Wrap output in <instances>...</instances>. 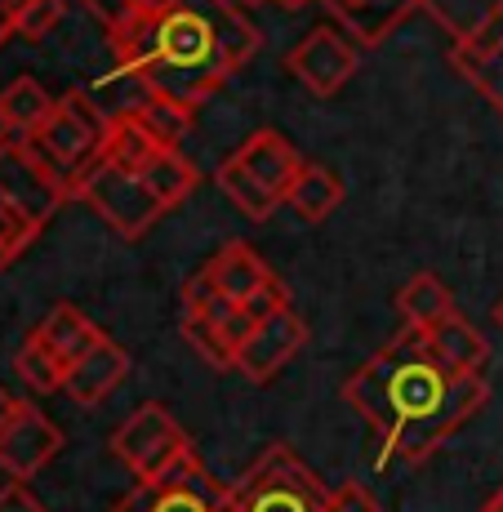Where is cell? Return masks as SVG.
<instances>
[{"label":"cell","mask_w":503,"mask_h":512,"mask_svg":"<svg viewBox=\"0 0 503 512\" xmlns=\"http://www.w3.org/2000/svg\"><path fill=\"white\" fill-rule=\"evenodd\" d=\"M343 401L379 432V464H388L392 455L406 464H423L463 423L481 415L490 388L481 374L450 370L428 348V334L406 326L348 374Z\"/></svg>","instance_id":"6da1fadb"},{"label":"cell","mask_w":503,"mask_h":512,"mask_svg":"<svg viewBox=\"0 0 503 512\" xmlns=\"http://www.w3.org/2000/svg\"><path fill=\"white\" fill-rule=\"evenodd\" d=\"M107 41L143 94H165L196 112L259 54V27L236 0H165Z\"/></svg>","instance_id":"7a4b0ae2"},{"label":"cell","mask_w":503,"mask_h":512,"mask_svg":"<svg viewBox=\"0 0 503 512\" xmlns=\"http://www.w3.org/2000/svg\"><path fill=\"white\" fill-rule=\"evenodd\" d=\"M107 130H112V112H103L85 90H67L54 103V112L23 143L72 196V187L85 179V170H94L98 156H103Z\"/></svg>","instance_id":"3957f363"},{"label":"cell","mask_w":503,"mask_h":512,"mask_svg":"<svg viewBox=\"0 0 503 512\" xmlns=\"http://www.w3.org/2000/svg\"><path fill=\"white\" fill-rule=\"evenodd\" d=\"M330 490L321 477L294 455L290 446H268L245 477L228 486L223 512H325Z\"/></svg>","instance_id":"277c9868"},{"label":"cell","mask_w":503,"mask_h":512,"mask_svg":"<svg viewBox=\"0 0 503 512\" xmlns=\"http://www.w3.org/2000/svg\"><path fill=\"white\" fill-rule=\"evenodd\" d=\"M72 196L90 205L98 219H103L116 236H125V241L147 236L165 214L161 196L143 183V174L121 170V165L103 161V156H98L94 170H85V179L72 187Z\"/></svg>","instance_id":"5b68a950"},{"label":"cell","mask_w":503,"mask_h":512,"mask_svg":"<svg viewBox=\"0 0 503 512\" xmlns=\"http://www.w3.org/2000/svg\"><path fill=\"white\" fill-rule=\"evenodd\" d=\"M228 504V486L205 472L201 455L187 450L161 477L134 481L130 495H121L107 512H223Z\"/></svg>","instance_id":"8992f818"},{"label":"cell","mask_w":503,"mask_h":512,"mask_svg":"<svg viewBox=\"0 0 503 512\" xmlns=\"http://www.w3.org/2000/svg\"><path fill=\"white\" fill-rule=\"evenodd\" d=\"M187 450H192V441H187L179 419H174L161 401H143V406L112 432V455L134 472V481L161 477Z\"/></svg>","instance_id":"52a82bcc"},{"label":"cell","mask_w":503,"mask_h":512,"mask_svg":"<svg viewBox=\"0 0 503 512\" xmlns=\"http://www.w3.org/2000/svg\"><path fill=\"white\" fill-rule=\"evenodd\" d=\"M357 67H361V45L339 27H317L285 54V72L317 98H334L357 76Z\"/></svg>","instance_id":"ba28073f"},{"label":"cell","mask_w":503,"mask_h":512,"mask_svg":"<svg viewBox=\"0 0 503 512\" xmlns=\"http://www.w3.org/2000/svg\"><path fill=\"white\" fill-rule=\"evenodd\" d=\"M0 196L9 205H18L36 228H45L58 214V205L67 201V187L36 161L23 139H5L0 143Z\"/></svg>","instance_id":"9c48e42d"},{"label":"cell","mask_w":503,"mask_h":512,"mask_svg":"<svg viewBox=\"0 0 503 512\" xmlns=\"http://www.w3.org/2000/svg\"><path fill=\"white\" fill-rule=\"evenodd\" d=\"M303 343H308V321L294 308H281L250 326V334H245L241 348H236V370L250 383H272L276 374L299 357Z\"/></svg>","instance_id":"30bf717a"},{"label":"cell","mask_w":503,"mask_h":512,"mask_svg":"<svg viewBox=\"0 0 503 512\" xmlns=\"http://www.w3.org/2000/svg\"><path fill=\"white\" fill-rule=\"evenodd\" d=\"M58 450H63V432H58V423L49 419L41 406H32V401H23L18 415L9 419V428L0 432V468L14 481L36 477Z\"/></svg>","instance_id":"8fae6325"},{"label":"cell","mask_w":503,"mask_h":512,"mask_svg":"<svg viewBox=\"0 0 503 512\" xmlns=\"http://www.w3.org/2000/svg\"><path fill=\"white\" fill-rule=\"evenodd\" d=\"M232 161L241 165V170L250 174L254 183L268 187V192H272L281 205H285V196H290L294 179L303 174V165H308V161L299 156V147L285 139V134H276V130H254L250 139H245V143L232 152Z\"/></svg>","instance_id":"7c38bea8"},{"label":"cell","mask_w":503,"mask_h":512,"mask_svg":"<svg viewBox=\"0 0 503 512\" xmlns=\"http://www.w3.org/2000/svg\"><path fill=\"white\" fill-rule=\"evenodd\" d=\"M125 374H130V352H125L121 343H112V339L103 334V339H98L81 361H72V370H67L63 392L76 401V406L90 410V406H98V401H107L116 388H121Z\"/></svg>","instance_id":"4fadbf2b"},{"label":"cell","mask_w":503,"mask_h":512,"mask_svg":"<svg viewBox=\"0 0 503 512\" xmlns=\"http://www.w3.org/2000/svg\"><path fill=\"white\" fill-rule=\"evenodd\" d=\"M210 272H214V285H219V294L228 303H236V308H245V303L254 299V294L263 290L272 277V268H268V259H263L259 250H254L250 241H228V245H219V250L210 254Z\"/></svg>","instance_id":"5bb4252c"},{"label":"cell","mask_w":503,"mask_h":512,"mask_svg":"<svg viewBox=\"0 0 503 512\" xmlns=\"http://www.w3.org/2000/svg\"><path fill=\"white\" fill-rule=\"evenodd\" d=\"M423 334H428V348L459 374H481V366H486V357H490L486 334L472 326L463 312H450V317H441L437 326Z\"/></svg>","instance_id":"9a60e30c"},{"label":"cell","mask_w":503,"mask_h":512,"mask_svg":"<svg viewBox=\"0 0 503 512\" xmlns=\"http://www.w3.org/2000/svg\"><path fill=\"white\" fill-rule=\"evenodd\" d=\"M414 9H423V0H352L348 9H339V18L361 49H374L388 41Z\"/></svg>","instance_id":"2e32d148"},{"label":"cell","mask_w":503,"mask_h":512,"mask_svg":"<svg viewBox=\"0 0 503 512\" xmlns=\"http://www.w3.org/2000/svg\"><path fill=\"white\" fill-rule=\"evenodd\" d=\"M36 334L49 343V352H54V357L63 361L67 370H72V361H81L85 352H90L94 343L103 339V330H98L81 308H72V303H58V308L49 312L41 326H36Z\"/></svg>","instance_id":"e0dca14e"},{"label":"cell","mask_w":503,"mask_h":512,"mask_svg":"<svg viewBox=\"0 0 503 512\" xmlns=\"http://www.w3.org/2000/svg\"><path fill=\"white\" fill-rule=\"evenodd\" d=\"M397 312H401V326L410 330H432L441 317H450L455 308V294L446 290V281L432 277V272H419L397 290Z\"/></svg>","instance_id":"ac0fdd59"},{"label":"cell","mask_w":503,"mask_h":512,"mask_svg":"<svg viewBox=\"0 0 503 512\" xmlns=\"http://www.w3.org/2000/svg\"><path fill=\"white\" fill-rule=\"evenodd\" d=\"M116 112H125V116H134L138 125H143L147 134H152L161 147H179L187 134H192V107H183V103H174V98H165V94H143L138 90L134 103H125V107H116Z\"/></svg>","instance_id":"d6986e66"},{"label":"cell","mask_w":503,"mask_h":512,"mask_svg":"<svg viewBox=\"0 0 503 512\" xmlns=\"http://www.w3.org/2000/svg\"><path fill=\"white\" fill-rule=\"evenodd\" d=\"M450 63H455V72H463V81L477 85L503 116V32L490 36V41L455 45L450 49Z\"/></svg>","instance_id":"ffe728a7"},{"label":"cell","mask_w":503,"mask_h":512,"mask_svg":"<svg viewBox=\"0 0 503 512\" xmlns=\"http://www.w3.org/2000/svg\"><path fill=\"white\" fill-rule=\"evenodd\" d=\"M339 201H343V183L334 179L330 170H321V165H303V174L294 179L290 196H285V205H290L303 223H325L339 210Z\"/></svg>","instance_id":"44dd1931"},{"label":"cell","mask_w":503,"mask_h":512,"mask_svg":"<svg viewBox=\"0 0 503 512\" xmlns=\"http://www.w3.org/2000/svg\"><path fill=\"white\" fill-rule=\"evenodd\" d=\"M54 103H58V98L49 94L41 81L18 76V81L0 94V116H5V125H9V134H14V139H27V134H32L49 112H54Z\"/></svg>","instance_id":"7402d4cb"},{"label":"cell","mask_w":503,"mask_h":512,"mask_svg":"<svg viewBox=\"0 0 503 512\" xmlns=\"http://www.w3.org/2000/svg\"><path fill=\"white\" fill-rule=\"evenodd\" d=\"M156 152H165V147L156 143L152 134H147L143 125L134 121V116H125V112H112V130H107V143H103V161L121 165V170H134V174H143L147 165L156 161Z\"/></svg>","instance_id":"603a6c76"},{"label":"cell","mask_w":503,"mask_h":512,"mask_svg":"<svg viewBox=\"0 0 503 512\" xmlns=\"http://www.w3.org/2000/svg\"><path fill=\"white\" fill-rule=\"evenodd\" d=\"M143 183L152 187L156 196H161L165 210H174V205H183L187 196L196 192L201 174H196V165L187 161L179 147H165V152H156V161L143 170Z\"/></svg>","instance_id":"cb8c5ba5"},{"label":"cell","mask_w":503,"mask_h":512,"mask_svg":"<svg viewBox=\"0 0 503 512\" xmlns=\"http://www.w3.org/2000/svg\"><path fill=\"white\" fill-rule=\"evenodd\" d=\"M179 330H183L187 348L210 370H236V348L228 343V334L219 330L214 317H205V312H179Z\"/></svg>","instance_id":"d4e9b609"},{"label":"cell","mask_w":503,"mask_h":512,"mask_svg":"<svg viewBox=\"0 0 503 512\" xmlns=\"http://www.w3.org/2000/svg\"><path fill=\"white\" fill-rule=\"evenodd\" d=\"M14 374L27 383L32 392H58L67 383V366L49 352V343L41 339V334H27L23 348L14 352Z\"/></svg>","instance_id":"484cf974"},{"label":"cell","mask_w":503,"mask_h":512,"mask_svg":"<svg viewBox=\"0 0 503 512\" xmlns=\"http://www.w3.org/2000/svg\"><path fill=\"white\" fill-rule=\"evenodd\" d=\"M499 5H503V0H423V9H428V14L446 27L455 45L472 41V36H477L481 27L495 18Z\"/></svg>","instance_id":"4316f807"},{"label":"cell","mask_w":503,"mask_h":512,"mask_svg":"<svg viewBox=\"0 0 503 512\" xmlns=\"http://www.w3.org/2000/svg\"><path fill=\"white\" fill-rule=\"evenodd\" d=\"M214 179H219V187L228 192V201L236 205V210H241L245 219H254V223H268L272 214H276V205H281V201H276V196L268 192V187L254 183L250 174H245L241 165L232 161V156L219 165V174H214Z\"/></svg>","instance_id":"83f0119b"},{"label":"cell","mask_w":503,"mask_h":512,"mask_svg":"<svg viewBox=\"0 0 503 512\" xmlns=\"http://www.w3.org/2000/svg\"><path fill=\"white\" fill-rule=\"evenodd\" d=\"M36 236H41V228H36V223L27 219L18 205H9L5 196H0V250H5L9 259H18V254H23Z\"/></svg>","instance_id":"f1b7e54d"},{"label":"cell","mask_w":503,"mask_h":512,"mask_svg":"<svg viewBox=\"0 0 503 512\" xmlns=\"http://www.w3.org/2000/svg\"><path fill=\"white\" fill-rule=\"evenodd\" d=\"M58 23H63V0H23L18 5V36L27 41H45Z\"/></svg>","instance_id":"f546056e"},{"label":"cell","mask_w":503,"mask_h":512,"mask_svg":"<svg viewBox=\"0 0 503 512\" xmlns=\"http://www.w3.org/2000/svg\"><path fill=\"white\" fill-rule=\"evenodd\" d=\"M85 9H90L94 23L103 27L107 36H116V32H125V27H130L147 5L143 0H85Z\"/></svg>","instance_id":"4dcf8cb0"},{"label":"cell","mask_w":503,"mask_h":512,"mask_svg":"<svg viewBox=\"0 0 503 512\" xmlns=\"http://www.w3.org/2000/svg\"><path fill=\"white\" fill-rule=\"evenodd\" d=\"M223 294H219V285H214V272H210V263H201V268L192 272V277L183 281V290H179V303H183V312H210L214 303H219Z\"/></svg>","instance_id":"1f68e13d"},{"label":"cell","mask_w":503,"mask_h":512,"mask_svg":"<svg viewBox=\"0 0 503 512\" xmlns=\"http://www.w3.org/2000/svg\"><path fill=\"white\" fill-rule=\"evenodd\" d=\"M325 512H383V508H379V499L361 486V481H343V486L330 490V504H325Z\"/></svg>","instance_id":"d6a6232c"},{"label":"cell","mask_w":503,"mask_h":512,"mask_svg":"<svg viewBox=\"0 0 503 512\" xmlns=\"http://www.w3.org/2000/svg\"><path fill=\"white\" fill-rule=\"evenodd\" d=\"M281 308H290V290H285L281 281H268L250 303H245V312H250L254 321H259V317H272V312H281Z\"/></svg>","instance_id":"836d02e7"},{"label":"cell","mask_w":503,"mask_h":512,"mask_svg":"<svg viewBox=\"0 0 503 512\" xmlns=\"http://www.w3.org/2000/svg\"><path fill=\"white\" fill-rule=\"evenodd\" d=\"M0 512H45V504L27 490V481H9L0 486Z\"/></svg>","instance_id":"e575fe53"},{"label":"cell","mask_w":503,"mask_h":512,"mask_svg":"<svg viewBox=\"0 0 503 512\" xmlns=\"http://www.w3.org/2000/svg\"><path fill=\"white\" fill-rule=\"evenodd\" d=\"M18 5H23V0H0V45L18 32Z\"/></svg>","instance_id":"d590c367"},{"label":"cell","mask_w":503,"mask_h":512,"mask_svg":"<svg viewBox=\"0 0 503 512\" xmlns=\"http://www.w3.org/2000/svg\"><path fill=\"white\" fill-rule=\"evenodd\" d=\"M18 406H23V401H18V397H14V392H9V388H0V432L9 428V419L18 415Z\"/></svg>","instance_id":"8d00e7d4"},{"label":"cell","mask_w":503,"mask_h":512,"mask_svg":"<svg viewBox=\"0 0 503 512\" xmlns=\"http://www.w3.org/2000/svg\"><path fill=\"white\" fill-rule=\"evenodd\" d=\"M241 5H285V9H299V5H308V0H241Z\"/></svg>","instance_id":"74e56055"},{"label":"cell","mask_w":503,"mask_h":512,"mask_svg":"<svg viewBox=\"0 0 503 512\" xmlns=\"http://www.w3.org/2000/svg\"><path fill=\"white\" fill-rule=\"evenodd\" d=\"M490 317H495V326L503 330V294H499V299H495V308H490Z\"/></svg>","instance_id":"f35d334b"},{"label":"cell","mask_w":503,"mask_h":512,"mask_svg":"<svg viewBox=\"0 0 503 512\" xmlns=\"http://www.w3.org/2000/svg\"><path fill=\"white\" fill-rule=\"evenodd\" d=\"M486 512H503V486L495 490V499H490V504H486Z\"/></svg>","instance_id":"ab89813d"},{"label":"cell","mask_w":503,"mask_h":512,"mask_svg":"<svg viewBox=\"0 0 503 512\" xmlns=\"http://www.w3.org/2000/svg\"><path fill=\"white\" fill-rule=\"evenodd\" d=\"M5 139H14V134H9V125H5V116H0V143Z\"/></svg>","instance_id":"60d3db41"},{"label":"cell","mask_w":503,"mask_h":512,"mask_svg":"<svg viewBox=\"0 0 503 512\" xmlns=\"http://www.w3.org/2000/svg\"><path fill=\"white\" fill-rule=\"evenodd\" d=\"M9 263H14V259H9V254H5V250H0V272H5V268H9Z\"/></svg>","instance_id":"b9f144b4"},{"label":"cell","mask_w":503,"mask_h":512,"mask_svg":"<svg viewBox=\"0 0 503 512\" xmlns=\"http://www.w3.org/2000/svg\"><path fill=\"white\" fill-rule=\"evenodd\" d=\"M330 5H334V9H348V5H352V0H330Z\"/></svg>","instance_id":"7bdbcfd3"},{"label":"cell","mask_w":503,"mask_h":512,"mask_svg":"<svg viewBox=\"0 0 503 512\" xmlns=\"http://www.w3.org/2000/svg\"><path fill=\"white\" fill-rule=\"evenodd\" d=\"M143 5H147V9H152V5H165V0H143Z\"/></svg>","instance_id":"ee69618b"},{"label":"cell","mask_w":503,"mask_h":512,"mask_svg":"<svg viewBox=\"0 0 503 512\" xmlns=\"http://www.w3.org/2000/svg\"><path fill=\"white\" fill-rule=\"evenodd\" d=\"M481 512H486V508H481Z\"/></svg>","instance_id":"f6af8a7d"}]
</instances>
